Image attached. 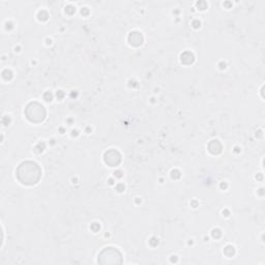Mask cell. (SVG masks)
Returning a JSON list of instances; mask_svg holds the SVG:
<instances>
[{"instance_id":"cell-2","label":"cell","mask_w":265,"mask_h":265,"mask_svg":"<svg viewBox=\"0 0 265 265\" xmlns=\"http://www.w3.org/2000/svg\"><path fill=\"white\" fill-rule=\"evenodd\" d=\"M27 117L30 118L32 115H36V121L43 120L45 116V111L43 106H40L38 104H30L28 107H27Z\"/></svg>"},{"instance_id":"cell-1","label":"cell","mask_w":265,"mask_h":265,"mask_svg":"<svg viewBox=\"0 0 265 265\" xmlns=\"http://www.w3.org/2000/svg\"><path fill=\"white\" fill-rule=\"evenodd\" d=\"M18 177L23 184L26 185H34L39 179V168L36 164L31 162L23 163L18 169Z\"/></svg>"}]
</instances>
